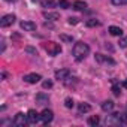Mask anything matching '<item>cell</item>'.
<instances>
[{
	"instance_id": "obj_22",
	"label": "cell",
	"mask_w": 127,
	"mask_h": 127,
	"mask_svg": "<svg viewBox=\"0 0 127 127\" xmlns=\"http://www.w3.org/2000/svg\"><path fill=\"white\" fill-rule=\"evenodd\" d=\"M118 43H120V46H121V48H127V36H124V37H121Z\"/></svg>"
},
{
	"instance_id": "obj_2",
	"label": "cell",
	"mask_w": 127,
	"mask_h": 127,
	"mask_svg": "<svg viewBox=\"0 0 127 127\" xmlns=\"http://www.w3.org/2000/svg\"><path fill=\"white\" fill-rule=\"evenodd\" d=\"M43 48H45V51L49 54V55H52V57H55V55H58L60 52H61V46L58 45V43H55V42H45L43 43Z\"/></svg>"
},
{
	"instance_id": "obj_12",
	"label": "cell",
	"mask_w": 127,
	"mask_h": 127,
	"mask_svg": "<svg viewBox=\"0 0 127 127\" xmlns=\"http://www.w3.org/2000/svg\"><path fill=\"white\" fill-rule=\"evenodd\" d=\"M72 8L75 11H85L87 9V3L85 2H81V0H76V2L72 3Z\"/></svg>"
},
{
	"instance_id": "obj_10",
	"label": "cell",
	"mask_w": 127,
	"mask_h": 127,
	"mask_svg": "<svg viewBox=\"0 0 127 127\" xmlns=\"http://www.w3.org/2000/svg\"><path fill=\"white\" fill-rule=\"evenodd\" d=\"M20 26H21V29L24 32H33V30H36V24L33 21H21Z\"/></svg>"
},
{
	"instance_id": "obj_14",
	"label": "cell",
	"mask_w": 127,
	"mask_h": 127,
	"mask_svg": "<svg viewBox=\"0 0 127 127\" xmlns=\"http://www.w3.org/2000/svg\"><path fill=\"white\" fill-rule=\"evenodd\" d=\"M109 33H111L112 36H121V34H123V30H121L120 27H117V26H111V27H109Z\"/></svg>"
},
{
	"instance_id": "obj_23",
	"label": "cell",
	"mask_w": 127,
	"mask_h": 127,
	"mask_svg": "<svg viewBox=\"0 0 127 127\" xmlns=\"http://www.w3.org/2000/svg\"><path fill=\"white\" fill-rule=\"evenodd\" d=\"M112 3L115 6H123V5H127V0H112Z\"/></svg>"
},
{
	"instance_id": "obj_16",
	"label": "cell",
	"mask_w": 127,
	"mask_h": 127,
	"mask_svg": "<svg viewBox=\"0 0 127 127\" xmlns=\"http://www.w3.org/2000/svg\"><path fill=\"white\" fill-rule=\"evenodd\" d=\"M85 26L87 27H97V26H100V21L96 20V18H91V20H87L85 21Z\"/></svg>"
},
{
	"instance_id": "obj_18",
	"label": "cell",
	"mask_w": 127,
	"mask_h": 127,
	"mask_svg": "<svg viewBox=\"0 0 127 127\" xmlns=\"http://www.w3.org/2000/svg\"><path fill=\"white\" fill-rule=\"evenodd\" d=\"M99 123H100V118H99L97 115H91V117L88 118V124H90V126H97Z\"/></svg>"
},
{
	"instance_id": "obj_13",
	"label": "cell",
	"mask_w": 127,
	"mask_h": 127,
	"mask_svg": "<svg viewBox=\"0 0 127 127\" xmlns=\"http://www.w3.org/2000/svg\"><path fill=\"white\" fill-rule=\"evenodd\" d=\"M43 17L46 20H51V21H57L60 18V14L58 12H43Z\"/></svg>"
},
{
	"instance_id": "obj_4",
	"label": "cell",
	"mask_w": 127,
	"mask_h": 127,
	"mask_svg": "<svg viewBox=\"0 0 127 127\" xmlns=\"http://www.w3.org/2000/svg\"><path fill=\"white\" fill-rule=\"evenodd\" d=\"M14 126H17V127H24L27 123H29V117L27 115H24V114H17L15 115V118H14Z\"/></svg>"
},
{
	"instance_id": "obj_8",
	"label": "cell",
	"mask_w": 127,
	"mask_h": 127,
	"mask_svg": "<svg viewBox=\"0 0 127 127\" xmlns=\"http://www.w3.org/2000/svg\"><path fill=\"white\" fill-rule=\"evenodd\" d=\"M40 79H42V76H40L39 73H29V75L24 76V81L29 82V84H36V82H39Z\"/></svg>"
},
{
	"instance_id": "obj_28",
	"label": "cell",
	"mask_w": 127,
	"mask_h": 127,
	"mask_svg": "<svg viewBox=\"0 0 127 127\" xmlns=\"http://www.w3.org/2000/svg\"><path fill=\"white\" fill-rule=\"evenodd\" d=\"M27 51H29V52H32V54H37V52H36V49H33V48H27Z\"/></svg>"
},
{
	"instance_id": "obj_21",
	"label": "cell",
	"mask_w": 127,
	"mask_h": 127,
	"mask_svg": "<svg viewBox=\"0 0 127 127\" xmlns=\"http://www.w3.org/2000/svg\"><path fill=\"white\" fill-rule=\"evenodd\" d=\"M60 39H61L63 42H69V43L73 42V37H72V36H67V34H60Z\"/></svg>"
},
{
	"instance_id": "obj_15",
	"label": "cell",
	"mask_w": 127,
	"mask_h": 127,
	"mask_svg": "<svg viewBox=\"0 0 127 127\" xmlns=\"http://www.w3.org/2000/svg\"><path fill=\"white\" fill-rule=\"evenodd\" d=\"M112 108H114V102H112V100H105V102L102 103V109H103L105 112L112 111Z\"/></svg>"
},
{
	"instance_id": "obj_30",
	"label": "cell",
	"mask_w": 127,
	"mask_h": 127,
	"mask_svg": "<svg viewBox=\"0 0 127 127\" xmlns=\"http://www.w3.org/2000/svg\"><path fill=\"white\" fill-rule=\"evenodd\" d=\"M6 2H15V0H6Z\"/></svg>"
},
{
	"instance_id": "obj_9",
	"label": "cell",
	"mask_w": 127,
	"mask_h": 127,
	"mask_svg": "<svg viewBox=\"0 0 127 127\" xmlns=\"http://www.w3.org/2000/svg\"><path fill=\"white\" fill-rule=\"evenodd\" d=\"M27 117H29V123H32V124H36L40 120V114H37L34 109H30L27 112Z\"/></svg>"
},
{
	"instance_id": "obj_3",
	"label": "cell",
	"mask_w": 127,
	"mask_h": 127,
	"mask_svg": "<svg viewBox=\"0 0 127 127\" xmlns=\"http://www.w3.org/2000/svg\"><path fill=\"white\" fill-rule=\"evenodd\" d=\"M94 58H96V61L97 63H100V64H109V66H112V64H115V61H114V58H111L109 55H103V54H96L94 55Z\"/></svg>"
},
{
	"instance_id": "obj_6",
	"label": "cell",
	"mask_w": 127,
	"mask_h": 127,
	"mask_svg": "<svg viewBox=\"0 0 127 127\" xmlns=\"http://www.w3.org/2000/svg\"><path fill=\"white\" fill-rule=\"evenodd\" d=\"M14 23H15V15L14 14H8V15H5L2 20H0V26L2 27H9Z\"/></svg>"
},
{
	"instance_id": "obj_1",
	"label": "cell",
	"mask_w": 127,
	"mask_h": 127,
	"mask_svg": "<svg viewBox=\"0 0 127 127\" xmlns=\"http://www.w3.org/2000/svg\"><path fill=\"white\" fill-rule=\"evenodd\" d=\"M88 52H90V46H88L87 43H84V42H76V43L73 45L72 54H73L75 60H78V61L84 60V58L88 55Z\"/></svg>"
},
{
	"instance_id": "obj_25",
	"label": "cell",
	"mask_w": 127,
	"mask_h": 127,
	"mask_svg": "<svg viewBox=\"0 0 127 127\" xmlns=\"http://www.w3.org/2000/svg\"><path fill=\"white\" fill-rule=\"evenodd\" d=\"M78 23H79V18H76V17H70V18H69V24H73V26H75V24H78Z\"/></svg>"
},
{
	"instance_id": "obj_31",
	"label": "cell",
	"mask_w": 127,
	"mask_h": 127,
	"mask_svg": "<svg viewBox=\"0 0 127 127\" xmlns=\"http://www.w3.org/2000/svg\"><path fill=\"white\" fill-rule=\"evenodd\" d=\"M33 2H39V0H33Z\"/></svg>"
},
{
	"instance_id": "obj_29",
	"label": "cell",
	"mask_w": 127,
	"mask_h": 127,
	"mask_svg": "<svg viewBox=\"0 0 127 127\" xmlns=\"http://www.w3.org/2000/svg\"><path fill=\"white\" fill-rule=\"evenodd\" d=\"M123 87H124V88H127V79H126V81L123 82Z\"/></svg>"
},
{
	"instance_id": "obj_17",
	"label": "cell",
	"mask_w": 127,
	"mask_h": 127,
	"mask_svg": "<svg viewBox=\"0 0 127 127\" xmlns=\"http://www.w3.org/2000/svg\"><path fill=\"white\" fill-rule=\"evenodd\" d=\"M78 111H79V114H84V112L91 111V106H90L88 103H81V105L78 106Z\"/></svg>"
},
{
	"instance_id": "obj_20",
	"label": "cell",
	"mask_w": 127,
	"mask_h": 127,
	"mask_svg": "<svg viewBox=\"0 0 127 127\" xmlns=\"http://www.w3.org/2000/svg\"><path fill=\"white\" fill-rule=\"evenodd\" d=\"M54 0H42V8H54Z\"/></svg>"
},
{
	"instance_id": "obj_7",
	"label": "cell",
	"mask_w": 127,
	"mask_h": 127,
	"mask_svg": "<svg viewBox=\"0 0 127 127\" xmlns=\"http://www.w3.org/2000/svg\"><path fill=\"white\" fill-rule=\"evenodd\" d=\"M69 75H70L69 69H58V70H55V79H58V81H66L69 78Z\"/></svg>"
},
{
	"instance_id": "obj_26",
	"label": "cell",
	"mask_w": 127,
	"mask_h": 127,
	"mask_svg": "<svg viewBox=\"0 0 127 127\" xmlns=\"http://www.w3.org/2000/svg\"><path fill=\"white\" fill-rule=\"evenodd\" d=\"M42 87H43V88H51V87H52V82H51V81H43V82H42Z\"/></svg>"
},
{
	"instance_id": "obj_27",
	"label": "cell",
	"mask_w": 127,
	"mask_h": 127,
	"mask_svg": "<svg viewBox=\"0 0 127 127\" xmlns=\"http://www.w3.org/2000/svg\"><path fill=\"white\" fill-rule=\"evenodd\" d=\"M112 93H114L115 96H120V93H121V91H120V87H118V85H114V87H112Z\"/></svg>"
},
{
	"instance_id": "obj_5",
	"label": "cell",
	"mask_w": 127,
	"mask_h": 127,
	"mask_svg": "<svg viewBox=\"0 0 127 127\" xmlns=\"http://www.w3.org/2000/svg\"><path fill=\"white\" fill-rule=\"evenodd\" d=\"M52 118H54V112H52L51 109H43V111H42V114H40V120H42L43 124L51 123Z\"/></svg>"
},
{
	"instance_id": "obj_24",
	"label": "cell",
	"mask_w": 127,
	"mask_h": 127,
	"mask_svg": "<svg viewBox=\"0 0 127 127\" xmlns=\"http://www.w3.org/2000/svg\"><path fill=\"white\" fill-rule=\"evenodd\" d=\"M64 105H66V108H73V100H72L70 97H67V99L64 100Z\"/></svg>"
},
{
	"instance_id": "obj_11",
	"label": "cell",
	"mask_w": 127,
	"mask_h": 127,
	"mask_svg": "<svg viewBox=\"0 0 127 127\" xmlns=\"http://www.w3.org/2000/svg\"><path fill=\"white\" fill-rule=\"evenodd\" d=\"M48 102H49L48 94H45V93L36 94V103H37V105H45V103H48Z\"/></svg>"
},
{
	"instance_id": "obj_19",
	"label": "cell",
	"mask_w": 127,
	"mask_h": 127,
	"mask_svg": "<svg viewBox=\"0 0 127 127\" xmlns=\"http://www.w3.org/2000/svg\"><path fill=\"white\" fill-rule=\"evenodd\" d=\"M58 6H60L61 9H69L72 5L67 2V0H58Z\"/></svg>"
}]
</instances>
